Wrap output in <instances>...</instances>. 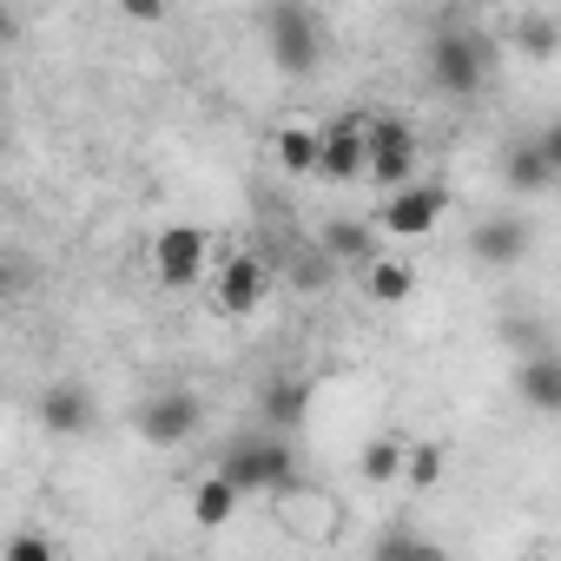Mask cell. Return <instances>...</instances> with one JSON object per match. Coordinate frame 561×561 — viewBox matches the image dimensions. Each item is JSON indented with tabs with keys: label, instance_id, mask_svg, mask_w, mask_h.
<instances>
[{
	"label": "cell",
	"instance_id": "3957f363",
	"mask_svg": "<svg viewBox=\"0 0 561 561\" xmlns=\"http://www.w3.org/2000/svg\"><path fill=\"white\" fill-rule=\"evenodd\" d=\"M370 192H403L416 179V133L397 113H370V165H364Z\"/></svg>",
	"mask_w": 561,
	"mask_h": 561
},
{
	"label": "cell",
	"instance_id": "ffe728a7",
	"mask_svg": "<svg viewBox=\"0 0 561 561\" xmlns=\"http://www.w3.org/2000/svg\"><path fill=\"white\" fill-rule=\"evenodd\" d=\"M515 47H522L528 60H554V54H561V21H554V14H522V21H515Z\"/></svg>",
	"mask_w": 561,
	"mask_h": 561
},
{
	"label": "cell",
	"instance_id": "9a60e30c",
	"mask_svg": "<svg viewBox=\"0 0 561 561\" xmlns=\"http://www.w3.org/2000/svg\"><path fill=\"white\" fill-rule=\"evenodd\" d=\"M318 244H324L331 257H344V264H370V257H377V218H331V225L318 231Z\"/></svg>",
	"mask_w": 561,
	"mask_h": 561
},
{
	"label": "cell",
	"instance_id": "44dd1931",
	"mask_svg": "<svg viewBox=\"0 0 561 561\" xmlns=\"http://www.w3.org/2000/svg\"><path fill=\"white\" fill-rule=\"evenodd\" d=\"M443 456H449L443 443H410V456H403V482H410L416 495L436 489V482H443Z\"/></svg>",
	"mask_w": 561,
	"mask_h": 561
},
{
	"label": "cell",
	"instance_id": "d6986e66",
	"mask_svg": "<svg viewBox=\"0 0 561 561\" xmlns=\"http://www.w3.org/2000/svg\"><path fill=\"white\" fill-rule=\"evenodd\" d=\"M403 456H410V443L370 436V443L357 449V476H364V482H397V476H403Z\"/></svg>",
	"mask_w": 561,
	"mask_h": 561
},
{
	"label": "cell",
	"instance_id": "30bf717a",
	"mask_svg": "<svg viewBox=\"0 0 561 561\" xmlns=\"http://www.w3.org/2000/svg\"><path fill=\"white\" fill-rule=\"evenodd\" d=\"M469 251H476V264H522V257L535 251V231H528V218L495 211V218H482V225L469 231Z\"/></svg>",
	"mask_w": 561,
	"mask_h": 561
},
{
	"label": "cell",
	"instance_id": "52a82bcc",
	"mask_svg": "<svg viewBox=\"0 0 561 561\" xmlns=\"http://www.w3.org/2000/svg\"><path fill=\"white\" fill-rule=\"evenodd\" d=\"M198 423H205V410H198V397H192V390H159V397H146V403H139V436H146V443H159V449L192 443V436H198Z\"/></svg>",
	"mask_w": 561,
	"mask_h": 561
},
{
	"label": "cell",
	"instance_id": "9c48e42d",
	"mask_svg": "<svg viewBox=\"0 0 561 561\" xmlns=\"http://www.w3.org/2000/svg\"><path fill=\"white\" fill-rule=\"evenodd\" d=\"M264 291H271V264H264L257 251L225 257L218 285H211V298H218V311H225V318H251V311L264 305Z\"/></svg>",
	"mask_w": 561,
	"mask_h": 561
},
{
	"label": "cell",
	"instance_id": "8992f818",
	"mask_svg": "<svg viewBox=\"0 0 561 561\" xmlns=\"http://www.w3.org/2000/svg\"><path fill=\"white\" fill-rule=\"evenodd\" d=\"M205 257H211V238L198 225H165L159 244H152V271H159V285L165 291H185L205 277Z\"/></svg>",
	"mask_w": 561,
	"mask_h": 561
},
{
	"label": "cell",
	"instance_id": "277c9868",
	"mask_svg": "<svg viewBox=\"0 0 561 561\" xmlns=\"http://www.w3.org/2000/svg\"><path fill=\"white\" fill-rule=\"evenodd\" d=\"M443 211H449V185H443V179H410L403 192L383 198L377 231H383V238H430V231L443 225Z\"/></svg>",
	"mask_w": 561,
	"mask_h": 561
},
{
	"label": "cell",
	"instance_id": "5bb4252c",
	"mask_svg": "<svg viewBox=\"0 0 561 561\" xmlns=\"http://www.w3.org/2000/svg\"><path fill=\"white\" fill-rule=\"evenodd\" d=\"M515 397L541 416H561V357H528L515 370Z\"/></svg>",
	"mask_w": 561,
	"mask_h": 561
},
{
	"label": "cell",
	"instance_id": "ac0fdd59",
	"mask_svg": "<svg viewBox=\"0 0 561 561\" xmlns=\"http://www.w3.org/2000/svg\"><path fill=\"white\" fill-rule=\"evenodd\" d=\"M416 291V271L403 264V257H370L364 264V298H377V305H403Z\"/></svg>",
	"mask_w": 561,
	"mask_h": 561
},
{
	"label": "cell",
	"instance_id": "603a6c76",
	"mask_svg": "<svg viewBox=\"0 0 561 561\" xmlns=\"http://www.w3.org/2000/svg\"><path fill=\"white\" fill-rule=\"evenodd\" d=\"M47 554H54V548H47L41 535H21V541L8 548V561H47Z\"/></svg>",
	"mask_w": 561,
	"mask_h": 561
},
{
	"label": "cell",
	"instance_id": "2e32d148",
	"mask_svg": "<svg viewBox=\"0 0 561 561\" xmlns=\"http://www.w3.org/2000/svg\"><path fill=\"white\" fill-rule=\"evenodd\" d=\"M257 403H264V423L271 430H298L305 423V403H311V383L305 377H271Z\"/></svg>",
	"mask_w": 561,
	"mask_h": 561
},
{
	"label": "cell",
	"instance_id": "5b68a950",
	"mask_svg": "<svg viewBox=\"0 0 561 561\" xmlns=\"http://www.w3.org/2000/svg\"><path fill=\"white\" fill-rule=\"evenodd\" d=\"M225 476L238 482V489H271V495H285L291 489V449H285V436H238L231 449H225Z\"/></svg>",
	"mask_w": 561,
	"mask_h": 561
},
{
	"label": "cell",
	"instance_id": "8fae6325",
	"mask_svg": "<svg viewBox=\"0 0 561 561\" xmlns=\"http://www.w3.org/2000/svg\"><path fill=\"white\" fill-rule=\"evenodd\" d=\"M271 152H277V165H285L291 179H318L324 172V126H305V119L277 126L271 133Z\"/></svg>",
	"mask_w": 561,
	"mask_h": 561
},
{
	"label": "cell",
	"instance_id": "7402d4cb",
	"mask_svg": "<svg viewBox=\"0 0 561 561\" xmlns=\"http://www.w3.org/2000/svg\"><path fill=\"white\" fill-rule=\"evenodd\" d=\"M119 14L139 21V27H159L165 21V0H119Z\"/></svg>",
	"mask_w": 561,
	"mask_h": 561
},
{
	"label": "cell",
	"instance_id": "ba28073f",
	"mask_svg": "<svg viewBox=\"0 0 561 561\" xmlns=\"http://www.w3.org/2000/svg\"><path fill=\"white\" fill-rule=\"evenodd\" d=\"M364 165H370V119L364 113H337L324 126V172L318 179L351 185V179H364Z\"/></svg>",
	"mask_w": 561,
	"mask_h": 561
},
{
	"label": "cell",
	"instance_id": "7c38bea8",
	"mask_svg": "<svg viewBox=\"0 0 561 561\" xmlns=\"http://www.w3.org/2000/svg\"><path fill=\"white\" fill-rule=\"evenodd\" d=\"M502 179H508V192H548L561 172L548 165V152H541V139H515L508 152H502Z\"/></svg>",
	"mask_w": 561,
	"mask_h": 561
},
{
	"label": "cell",
	"instance_id": "e0dca14e",
	"mask_svg": "<svg viewBox=\"0 0 561 561\" xmlns=\"http://www.w3.org/2000/svg\"><path fill=\"white\" fill-rule=\"evenodd\" d=\"M238 495H244V489H238L225 469H218V476H205V482L192 489V522H198V528H225V522L238 515Z\"/></svg>",
	"mask_w": 561,
	"mask_h": 561
},
{
	"label": "cell",
	"instance_id": "6da1fadb",
	"mask_svg": "<svg viewBox=\"0 0 561 561\" xmlns=\"http://www.w3.org/2000/svg\"><path fill=\"white\" fill-rule=\"evenodd\" d=\"M423 73H430V87H436V93L469 100V93H482V87H489V41H482V34H469V27H436V34H430V47H423Z\"/></svg>",
	"mask_w": 561,
	"mask_h": 561
},
{
	"label": "cell",
	"instance_id": "7a4b0ae2",
	"mask_svg": "<svg viewBox=\"0 0 561 561\" xmlns=\"http://www.w3.org/2000/svg\"><path fill=\"white\" fill-rule=\"evenodd\" d=\"M264 54L277 60V73H318L324 60V21L318 8H305V0H271L264 8Z\"/></svg>",
	"mask_w": 561,
	"mask_h": 561
},
{
	"label": "cell",
	"instance_id": "cb8c5ba5",
	"mask_svg": "<svg viewBox=\"0 0 561 561\" xmlns=\"http://www.w3.org/2000/svg\"><path fill=\"white\" fill-rule=\"evenodd\" d=\"M535 139H541V152H548V165L561 172V119H548V126H541Z\"/></svg>",
	"mask_w": 561,
	"mask_h": 561
},
{
	"label": "cell",
	"instance_id": "4fadbf2b",
	"mask_svg": "<svg viewBox=\"0 0 561 561\" xmlns=\"http://www.w3.org/2000/svg\"><path fill=\"white\" fill-rule=\"evenodd\" d=\"M41 423H47L54 436H80V430L93 423V397H87L80 383H47V397H41Z\"/></svg>",
	"mask_w": 561,
	"mask_h": 561
}]
</instances>
